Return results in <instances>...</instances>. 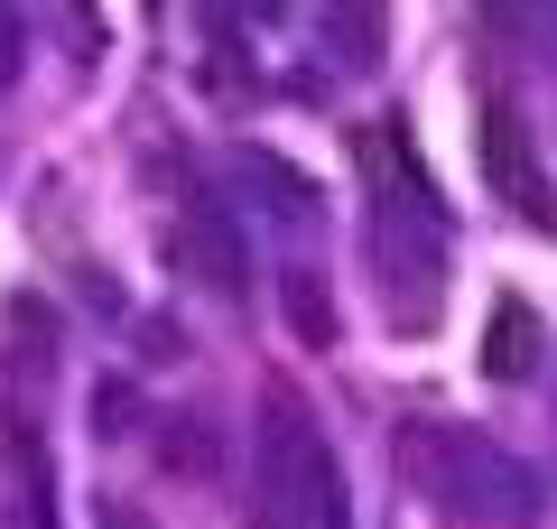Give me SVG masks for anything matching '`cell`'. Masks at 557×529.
<instances>
[{
    "label": "cell",
    "instance_id": "obj_6",
    "mask_svg": "<svg viewBox=\"0 0 557 529\" xmlns=\"http://www.w3.org/2000/svg\"><path fill=\"white\" fill-rule=\"evenodd\" d=\"M530 362H539V316L520 307V297H502L493 334H483V372L493 381H530Z\"/></svg>",
    "mask_w": 557,
    "mask_h": 529
},
{
    "label": "cell",
    "instance_id": "obj_13",
    "mask_svg": "<svg viewBox=\"0 0 557 529\" xmlns=\"http://www.w3.org/2000/svg\"><path fill=\"white\" fill-rule=\"evenodd\" d=\"M270 10H278V0H251V20H270Z\"/></svg>",
    "mask_w": 557,
    "mask_h": 529
},
{
    "label": "cell",
    "instance_id": "obj_9",
    "mask_svg": "<svg viewBox=\"0 0 557 529\" xmlns=\"http://www.w3.org/2000/svg\"><path fill=\"white\" fill-rule=\"evenodd\" d=\"M159 465H168V473H214V465H223V446H214V428H205V418H168Z\"/></svg>",
    "mask_w": 557,
    "mask_h": 529
},
{
    "label": "cell",
    "instance_id": "obj_12",
    "mask_svg": "<svg viewBox=\"0 0 557 529\" xmlns=\"http://www.w3.org/2000/svg\"><path fill=\"white\" fill-rule=\"evenodd\" d=\"M483 20H493L502 38H520V20H530V0H483Z\"/></svg>",
    "mask_w": 557,
    "mask_h": 529
},
{
    "label": "cell",
    "instance_id": "obj_11",
    "mask_svg": "<svg viewBox=\"0 0 557 529\" xmlns=\"http://www.w3.org/2000/svg\"><path fill=\"white\" fill-rule=\"evenodd\" d=\"M520 38H530L539 57L557 65V0H530V20H520Z\"/></svg>",
    "mask_w": 557,
    "mask_h": 529
},
{
    "label": "cell",
    "instance_id": "obj_10",
    "mask_svg": "<svg viewBox=\"0 0 557 529\" xmlns=\"http://www.w3.org/2000/svg\"><path fill=\"white\" fill-rule=\"evenodd\" d=\"M20 57H28V20H20V0H0V94L20 84Z\"/></svg>",
    "mask_w": 557,
    "mask_h": 529
},
{
    "label": "cell",
    "instance_id": "obj_3",
    "mask_svg": "<svg viewBox=\"0 0 557 529\" xmlns=\"http://www.w3.org/2000/svg\"><path fill=\"white\" fill-rule=\"evenodd\" d=\"M251 520H260V529H354V510H344V465L325 455V436L307 428L298 399H270Z\"/></svg>",
    "mask_w": 557,
    "mask_h": 529
},
{
    "label": "cell",
    "instance_id": "obj_5",
    "mask_svg": "<svg viewBox=\"0 0 557 529\" xmlns=\"http://www.w3.org/2000/svg\"><path fill=\"white\" fill-rule=\"evenodd\" d=\"M483 176H493V196H502V205H520L530 223H548V214H557L548 176H539V158H530V121H520L502 94L483 102Z\"/></svg>",
    "mask_w": 557,
    "mask_h": 529
},
{
    "label": "cell",
    "instance_id": "obj_1",
    "mask_svg": "<svg viewBox=\"0 0 557 529\" xmlns=\"http://www.w3.org/2000/svg\"><path fill=\"white\" fill-rule=\"evenodd\" d=\"M399 121H372L354 139L362 168H372V196H381V223H372V251H381V279H391V307L409 325L437 316V279H446V223H437V196H428V176H418L409 139H391Z\"/></svg>",
    "mask_w": 557,
    "mask_h": 529
},
{
    "label": "cell",
    "instance_id": "obj_7",
    "mask_svg": "<svg viewBox=\"0 0 557 529\" xmlns=\"http://www.w3.org/2000/svg\"><path fill=\"white\" fill-rule=\"evenodd\" d=\"M278 307H288V334L298 344H335V297H325V279L317 270H278Z\"/></svg>",
    "mask_w": 557,
    "mask_h": 529
},
{
    "label": "cell",
    "instance_id": "obj_2",
    "mask_svg": "<svg viewBox=\"0 0 557 529\" xmlns=\"http://www.w3.org/2000/svg\"><path fill=\"white\" fill-rule=\"evenodd\" d=\"M399 483L418 492V502H437V510H493V520H539V483L511 465V455H493L483 436H465V428H437V418H409L399 428Z\"/></svg>",
    "mask_w": 557,
    "mask_h": 529
},
{
    "label": "cell",
    "instance_id": "obj_8",
    "mask_svg": "<svg viewBox=\"0 0 557 529\" xmlns=\"http://www.w3.org/2000/svg\"><path fill=\"white\" fill-rule=\"evenodd\" d=\"M325 38L344 65H381V10L372 0H325Z\"/></svg>",
    "mask_w": 557,
    "mask_h": 529
},
{
    "label": "cell",
    "instance_id": "obj_4",
    "mask_svg": "<svg viewBox=\"0 0 557 529\" xmlns=\"http://www.w3.org/2000/svg\"><path fill=\"white\" fill-rule=\"evenodd\" d=\"M168 270L196 279L205 297H242L251 288V251H242L233 214H214V205H186V214L168 223Z\"/></svg>",
    "mask_w": 557,
    "mask_h": 529
}]
</instances>
